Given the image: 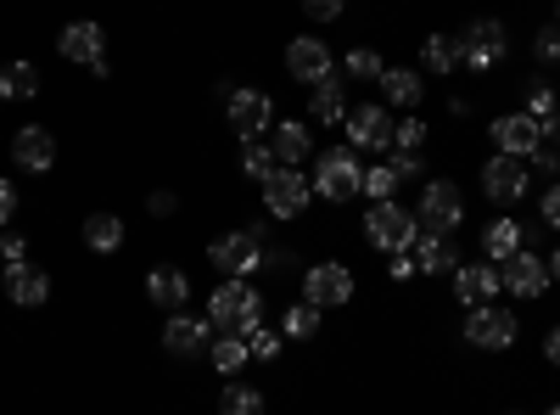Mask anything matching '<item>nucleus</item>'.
<instances>
[{"label": "nucleus", "instance_id": "f257e3e1", "mask_svg": "<svg viewBox=\"0 0 560 415\" xmlns=\"http://www.w3.org/2000/svg\"><path fill=\"white\" fill-rule=\"evenodd\" d=\"M208 320H213V326H224V332H236V337H253V332L264 326V298H258V287L247 281V275H230V281L208 298Z\"/></svg>", "mask_w": 560, "mask_h": 415}, {"label": "nucleus", "instance_id": "b1692460", "mask_svg": "<svg viewBox=\"0 0 560 415\" xmlns=\"http://www.w3.org/2000/svg\"><path fill=\"white\" fill-rule=\"evenodd\" d=\"M409 247H415V264L427 269V275H448V269H454V247H448V237H438V230L415 237Z\"/></svg>", "mask_w": 560, "mask_h": 415}, {"label": "nucleus", "instance_id": "9d476101", "mask_svg": "<svg viewBox=\"0 0 560 415\" xmlns=\"http://www.w3.org/2000/svg\"><path fill=\"white\" fill-rule=\"evenodd\" d=\"M62 57L107 73V34H102V23H90V18L68 23V28H62Z\"/></svg>", "mask_w": 560, "mask_h": 415}, {"label": "nucleus", "instance_id": "c03bdc74", "mask_svg": "<svg viewBox=\"0 0 560 415\" xmlns=\"http://www.w3.org/2000/svg\"><path fill=\"white\" fill-rule=\"evenodd\" d=\"M147 214H158V219H168V214H174V192H152V203H147Z\"/></svg>", "mask_w": 560, "mask_h": 415}, {"label": "nucleus", "instance_id": "3c124183", "mask_svg": "<svg viewBox=\"0 0 560 415\" xmlns=\"http://www.w3.org/2000/svg\"><path fill=\"white\" fill-rule=\"evenodd\" d=\"M555 18H560V0H555Z\"/></svg>", "mask_w": 560, "mask_h": 415}, {"label": "nucleus", "instance_id": "bb28decb", "mask_svg": "<svg viewBox=\"0 0 560 415\" xmlns=\"http://www.w3.org/2000/svg\"><path fill=\"white\" fill-rule=\"evenodd\" d=\"M382 90H387L393 107H415V102H420V73H415V68H387V73H382Z\"/></svg>", "mask_w": 560, "mask_h": 415}, {"label": "nucleus", "instance_id": "412c9836", "mask_svg": "<svg viewBox=\"0 0 560 415\" xmlns=\"http://www.w3.org/2000/svg\"><path fill=\"white\" fill-rule=\"evenodd\" d=\"M269 147H275V163H280V169H298V163L314 152V135H308V124H280Z\"/></svg>", "mask_w": 560, "mask_h": 415}, {"label": "nucleus", "instance_id": "2eb2a0df", "mask_svg": "<svg viewBox=\"0 0 560 415\" xmlns=\"http://www.w3.org/2000/svg\"><path fill=\"white\" fill-rule=\"evenodd\" d=\"M504 281H499V264H454V298L465 309H477L488 298H499Z\"/></svg>", "mask_w": 560, "mask_h": 415}, {"label": "nucleus", "instance_id": "f3484780", "mask_svg": "<svg viewBox=\"0 0 560 415\" xmlns=\"http://www.w3.org/2000/svg\"><path fill=\"white\" fill-rule=\"evenodd\" d=\"M499 281L516 292V298H538V292L549 287V264H544L538 253H510L504 269H499Z\"/></svg>", "mask_w": 560, "mask_h": 415}, {"label": "nucleus", "instance_id": "c85d7f7f", "mask_svg": "<svg viewBox=\"0 0 560 415\" xmlns=\"http://www.w3.org/2000/svg\"><path fill=\"white\" fill-rule=\"evenodd\" d=\"M39 90V73H34V62H12L7 73H0V96L7 102H28Z\"/></svg>", "mask_w": 560, "mask_h": 415}, {"label": "nucleus", "instance_id": "6e6552de", "mask_svg": "<svg viewBox=\"0 0 560 415\" xmlns=\"http://www.w3.org/2000/svg\"><path fill=\"white\" fill-rule=\"evenodd\" d=\"M465 343H477V348H510V343H516V314H504L493 303H477L471 314H465Z\"/></svg>", "mask_w": 560, "mask_h": 415}, {"label": "nucleus", "instance_id": "6ab92c4d", "mask_svg": "<svg viewBox=\"0 0 560 415\" xmlns=\"http://www.w3.org/2000/svg\"><path fill=\"white\" fill-rule=\"evenodd\" d=\"M7 292H12L18 309H39L45 298H51V275L34 269V264H18V269H7Z\"/></svg>", "mask_w": 560, "mask_h": 415}, {"label": "nucleus", "instance_id": "49530a36", "mask_svg": "<svg viewBox=\"0 0 560 415\" xmlns=\"http://www.w3.org/2000/svg\"><path fill=\"white\" fill-rule=\"evenodd\" d=\"M544 354H549V365H560V326L544 337Z\"/></svg>", "mask_w": 560, "mask_h": 415}, {"label": "nucleus", "instance_id": "c9c22d12", "mask_svg": "<svg viewBox=\"0 0 560 415\" xmlns=\"http://www.w3.org/2000/svg\"><path fill=\"white\" fill-rule=\"evenodd\" d=\"M348 73H359V79H382V73H387V62H382L376 51H364V45H359V51L348 57Z\"/></svg>", "mask_w": 560, "mask_h": 415}, {"label": "nucleus", "instance_id": "a18cd8bd", "mask_svg": "<svg viewBox=\"0 0 560 415\" xmlns=\"http://www.w3.org/2000/svg\"><path fill=\"white\" fill-rule=\"evenodd\" d=\"M393 169H398V180H409V174L420 169V152H398V158H393Z\"/></svg>", "mask_w": 560, "mask_h": 415}, {"label": "nucleus", "instance_id": "ddd939ff", "mask_svg": "<svg viewBox=\"0 0 560 415\" xmlns=\"http://www.w3.org/2000/svg\"><path fill=\"white\" fill-rule=\"evenodd\" d=\"M287 73L303 79V84H325V79H331V51H325V39L298 34V39L287 45Z\"/></svg>", "mask_w": 560, "mask_h": 415}, {"label": "nucleus", "instance_id": "37998d69", "mask_svg": "<svg viewBox=\"0 0 560 415\" xmlns=\"http://www.w3.org/2000/svg\"><path fill=\"white\" fill-rule=\"evenodd\" d=\"M544 224H555V230H560V186H549V192H544Z\"/></svg>", "mask_w": 560, "mask_h": 415}, {"label": "nucleus", "instance_id": "79ce46f5", "mask_svg": "<svg viewBox=\"0 0 560 415\" xmlns=\"http://www.w3.org/2000/svg\"><path fill=\"white\" fill-rule=\"evenodd\" d=\"M12 208H18V192L12 180H0V224H12Z\"/></svg>", "mask_w": 560, "mask_h": 415}, {"label": "nucleus", "instance_id": "473e14b6", "mask_svg": "<svg viewBox=\"0 0 560 415\" xmlns=\"http://www.w3.org/2000/svg\"><path fill=\"white\" fill-rule=\"evenodd\" d=\"M280 163H275V147L264 141V135H258V141H247V152H242V174H253V180H269Z\"/></svg>", "mask_w": 560, "mask_h": 415}, {"label": "nucleus", "instance_id": "39448f33", "mask_svg": "<svg viewBox=\"0 0 560 415\" xmlns=\"http://www.w3.org/2000/svg\"><path fill=\"white\" fill-rule=\"evenodd\" d=\"M459 219H465L459 186H454V180H432V186L420 192V224L438 230V237H448V230H459Z\"/></svg>", "mask_w": 560, "mask_h": 415}, {"label": "nucleus", "instance_id": "58836bf2", "mask_svg": "<svg viewBox=\"0 0 560 415\" xmlns=\"http://www.w3.org/2000/svg\"><path fill=\"white\" fill-rule=\"evenodd\" d=\"M303 12H308L314 23H337V18H342V0H303Z\"/></svg>", "mask_w": 560, "mask_h": 415}, {"label": "nucleus", "instance_id": "f03ea898", "mask_svg": "<svg viewBox=\"0 0 560 415\" xmlns=\"http://www.w3.org/2000/svg\"><path fill=\"white\" fill-rule=\"evenodd\" d=\"M308 186H314L325 203H348V197H359V192H364V169H359V152H353V147L325 152Z\"/></svg>", "mask_w": 560, "mask_h": 415}, {"label": "nucleus", "instance_id": "4c0bfd02", "mask_svg": "<svg viewBox=\"0 0 560 415\" xmlns=\"http://www.w3.org/2000/svg\"><path fill=\"white\" fill-rule=\"evenodd\" d=\"M247 354H253V359H275V354H280V337H275V332H264V326H258V332H253V337H247Z\"/></svg>", "mask_w": 560, "mask_h": 415}, {"label": "nucleus", "instance_id": "e433bc0d", "mask_svg": "<svg viewBox=\"0 0 560 415\" xmlns=\"http://www.w3.org/2000/svg\"><path fill=\"white\" fill-rule=\"evenodd\" d=\"M527 113H533V118H538V124L549 129V118L560 113V102H555V90H544V84H538V90H533V102H527Z\"/></svg>", "mask_w": 560, "mask_h": 415}, {"label": "nucleus", "instance_id": "393cba45", "mask_svg": "<svg viewBox=\"0 0 560 415\" xmlns=\"http://www.w3.org/2000/svg\"><path fill=\"white\" fill-rule=\"evenodd\" d=\"M308 118H325V124H348V102H342V84H337V79L314 84V96H308Z\"/></svg>", "mask_w": 560, "mask_h": 415}, {"label": "nucleus", "instance_id": "603ef678", "mask_svg": "<svg viewBox=\"0 0 560 415\" xmlns=\"http://www.w3.org/2000/svg\"><path fill=\"white\" fill-rule=\"evenodd\" d=\"M549 415H560V404H555V410H549Z\"/></svg>", "mask_w": 560, "mask_h": 415}, {"label": "nucleus", "instance_id": "5701e85b", "mask_svg": "<svg viewBox=\"0 0 560 415\" xmlns=\"http://www.w3.org/2000/svg\"><path fill=\"white\" fill-rule=\"evenodd\" d=\"M84 247L90 253H118L124 247V219L118 214H90L84 219Z\"/></svg>", "mask_w": 560, "mask_h": 415}, {"label": "nucleus", "instance_id": "4be33fe9", "mask_svg": "<svg viewBox=\"0 0 560 415\" xmlns=\"http://www.w3.org/2000/svg\"><path fill=\"white\" fill-rule=\"evenodd\" d=\"M208 343V320H191V314H174L163 326V348L168 354H197Z\"/></svg>", "mask_w": 560, "mask_h": 415}, {"label": "nucleus", "instance_id": "c756f323", "mask_svg": "<svg viewBox=\"0 0 560 415\" xmlns=\"http://www.w3.org/2000/svg\"><path fill=\"white\" fill-rule=\"evenodd\" d=\"M247 359H253V354H247V337H236V332H224V337L213 343V365H219L224 377H236Z\"/></svg>", "mask_w": 560, "mask_h": 415}, {"label": "nucleus", "instance_id": "ea45409f", "mask_svg": "<svg viewBox=\"0 0 560 415\" xmlns=\"http://www.w3.org/2000/svg\"><path fill=\"white\" fill-rule=\"evenodd\" d=\"M533 51H538V62H560V28H544Z\"/></svg>", "mask_w": 560, "mask_h": 415}, {"label": "nucleus", "instance_id": "72a5a7b5", "mask_svg": "<svg viewBox=\"0 0 560 415\" xmlns=\"http://www.w3.org/2000/svg\"><path fill=\"white\" fill-rule=\"evenodd\" d=\"M314 332H319V303H308V298L292 303L287 309V337H314Z\"/></svg>", "mask_w": 560, "mask_h": 415}, {"label": "nucleus", "instance_id": "f704fd0d", "mask_svg": "<svg viewBox=\"0 0 560 415\" xmlns=\"http://www.w3.org/2000/svg\"><path fill=\"white\" fill-rule=\"evenodd\" d=\"M393 141H398V152H420V141H427V124H420V118L393 124Z\"/></svg>", "mask_w": 560, "mask_h": 415}, {"label": "nucleus", "instance_id": "2f4dec72", "mask_svg": "<svg viewBox=\"0 0 560 415\" xmlns=\"http://www.w3.org/2000/svg\"><path fill=\"white\" fill-rule=\"evenodd\" d=\"M393 192H398V169H393V163H370V169H364V197L393 203Z\"/></svg>", "mask_w": 560, "mask_h": 415}, {"label": "nucleus", "instance_id": "cd10ccee", "mask_svg": "<svg viewBox=\"0 0 560 415\" xmlns=\"http://www.w3.org/2000/svg\"><path fill=\"white\" fill-rule=\"evenodd\" d=\"M420 62H427V73H454L459 68V39L454 34H432L427 51H420Z\"/></svg>", "mask_w": 560, "mask_h": 415}, {"label": "nucleus", "instance_id": "f8f14e48", "mask_svg": "<svg viewBox=\"0 0 560 415\" xmlns=\"http://www.w3.org/2000/svg\"><path fill=\"white\" fill-rule=\"evenodd\" d=\"M303 298L319 303V309H337V303L353 298V275H348L342 264H314V269L303 275Z\"/></svg>", "mask_w": 560, "mask_h": 415}, {"label": "nucleus", "instance_id": "9b49d317", "mask_svg": "<svg viewBox=\"0 0 560 415\" xmlns=\"http://www.w3.org/2000/svg\"><path fill=\"white\" fill-rule=\"evenodd\" d=\"M12 163L28 169V174H45V169L57 163V135L45 129V124H23V129L12 135Z\"/></svg>", "mask_w": 560, "mask_h": 415}, {"label": "nucleus", "instance_id": "8fccbe9b", "mask_svg": "<svg viewBox=\"0 0 560 415\" xmlns=\"http://www.w3.org/2000/svg\"><path fill=\"white\" fill-rule=\"evenodd\" d=\"M549 129H555V135H560V113H555V118H549Z\"/></svg>", "mask_w": 560, "mask_h": 415}, {"label": "nucleus", "instance_id": "dca6fc26", "mask_svg": "<svg viewBox=\"0 0 560 415\" xmlns=\"http://www.w3.org/2000/svg\"><path fill=\"white\" fill-rule=\"evenodd\" d=\"M269 118H275V107H269L264 90H236V96H230V129H236L242 141H258L269 129Z\"/></svg>", "mask_w": 560, "mask_h": 415}, {"label": "nucleus", "instance_id": "aec40b11", "mask_svg": "<svg viewBox=\"0 0 560 415\" xmlns=\"http://www.w3.org/2000/svg\"><path fill=\"white\" fill-rule=\"evenodd\" d=\"M147 298H152L158 309H179L185 298H191V281H185L174 264H158V269L147 275Z\"/></svg>", "mask_w": 560, "mask_h": 415}, {"label": "nucleus", "instance_id": "09e8293b", "mask_svg": "<svg viewBox=\"0 0 560 415\" xmlns=\"http://www.w3.org/2000/svg\"><path fill=\"white\" fill-rule=\"evenodd\" d=\"M549 275H555V281H560V247L549 253Z\"/></svg>", "mask_w": 560, "mask_h": 415}, {"label": "nucleus", "instance_id": "4468645a", "mask_svg": "<svg viewBox=\"0 0 560 415\" xmlns=\"http://www.w3.org/2000/svg\"><path fill=\"white\" fill-rule=\"evenodd\" d=\"M482 192H488L493 203H516V197H527V163L499 152L493 163H482Z\"/></svg>", "mask_w": 560, "mask_h": 415}, {"label": "nucleus", "instance_id": "7c9ffc66", "mask_svg": "<svg viewBox=\"0 0 560 415\" xmlns=\"http://www.w3.org/2000/svg\"><path fill=\"white\" fill-rule=\"evenodd\" d=\"M219 415H264V393H258V388H242V382H230L224 399H219Z\"/></svg>", "mask_w": 560, "mask_h": 415}, {"label": "nucleus", "instance_id": "a211bd4d", "mask_svg": "<svg viewBox=\"0 0 560 415\" xmlns=\"http://www.w3.org/2000/svg\"><path fill=\"white\" fill-rule=\"evenodd\" d=\"M348 135H353V147H364V152H382V147H393V118H387V107H359V113H348Z\"/></svg>", "mask_w": 560, "mask_h": 415}, {"label": "nucleus", "instance_id": "a19ab883", "mask_svg": "<svg viewBox=\"0 0 560 415\" xmlns=\"http://www.w3.org/2000/svg\"><path fill=\"white\" fill-rule=\"evenodd\" d=\"M23 253H28V242H23V237H7V242H0V264H7V269H18V264H23Z\"/></svg>", "mask_w": 560, "mask_h": 415}, {"label": "nucleus", "instance_id": "de8ad7c7", "mask_svg": "<svg viewBox=\"0 0 560 415\" xmlns=\"http://www.w3.org/2000/svg\"><path fill=\"white\" fill-rule=\"evenodd\" d=\"M409 275H415V264L398 253V258H393V281H409Z\"/></svg>", "mask_w": 560, "mask_h": 415}, {"label": "nucleus", "instance_id": "7ed1b4c3", "mask_svg": "<svg viewBox=\"0 0 560 415\" xmlns=\"http://www.w3.org/2000/svg\"><path fill=\"white\" fill-rule=\"evenodd\" d=\"M264 230H230V237H219L213 247H208V258H213V269L219 275H253L258 264H264Z\"/></svg>", "mask_w": 560, "mask_h": 415}, {"label": "nucleus", "instance_id": "0eeeda50", "mask_svg": "<svg viewBox=\"0 0 560 415\" xmlns=\"http://www.w3.org/2000/svg\"><path fill=\"white\" fill-rule=\"evenodd\" d=\"M308 197H314V186H308L298 169H275V174L264 180V208H269L275 219H298V214L308 208Z\"/></svg>", "mask_w": 560, "mask_h": 415}, {"label": "nucleus", "instance_id": "20e7f679", "mask_svg": "<svg viewBox=\"0 0 560 415\" xmlns=\"http://www.w3.org/2000/svg\"><path fill=\"white\" fill-rule=\"evenodd\" d=\"M364 237L376 242L382 253H404L415 242V214L398 208V203H376V208L364 214Z\"/></svg>", "mask_w": 560, "mask_h": 415}, {"label": "nucleus", "instance_id": "a878e982", "mask_svg": "<svg viewBox=\"0 0 560 415\" xmlns=\"http://www.w3.org/2000/svg\"><path fill=\"white\" fill-rule=\"evenodd\" d=\"M482 247H488L493 264H504L510 253H522V224H516V219H493L488 237H482Z\"/></svg>", "mask_w": 560, "mask_h": 415}, {"label": "nucleus", "instance_id": "1a4fd4ad", "mask_svg": "<svg viewBox=\"0 0 560 415\" xmlns=\"http://www.w3.org/2000/svg\"><path fill=\"white\" fill-rule=\"evenodd\" d=\"M493 147L504 158H533L544 147V124L533 113H510V118H493Z\"/></svg>", "mask_w": 560, "mask_h": 415}, {"label": "nucleus", "instance_id": "423d86ee", "mask_svg": "<svg viewBox=\"0 0 560 415\" xmlns=\"http://www.w3.org/2000/svg\"><path fill=\"white\" fill-rule=\"evenodd\" d=\"M504 51H510V34H504L499 18H477L471 34L459 39V62L465 68H493V62H504Z\"/></svg>", "mask_w": 560, "mask_h": 415}]
</instances>
